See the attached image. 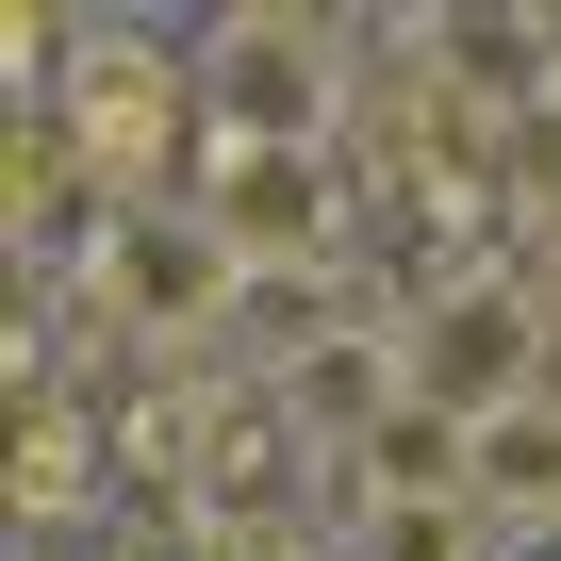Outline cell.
I'll use <instances>...</instances> for the list:
<instances>
[{
    "instance_id": "obj_1",
    "label": "cell",
    "mask_w": 561,
    "mask_h": 561,
    "mask_svg": "<svg viewBox=\"0 0 561 561\" xmlns=\"http://www.w3.org/2000/svg\"><path fill=\"white\" fill-rule=\"evenodd\" d=\"M50 133H67V149H83V182L133 215L182 149H215V100H198V67H182V50H149V34H100V18H83V67L50 83Z\"/></svg>"
},
{
    "instance_id": "obj_2",
    "label": "cell",
    "mask_w": 561,
    "mask_h": 561,
    "mask_svg": "<svg viewBox=\"0 0 561 561\" xmlns=\"http://www.w3.org/2000/svg\"><path fill=\"white\" fill-rule=\"evenodd\" d=\"M364 18H215L198 34V100H215V149H331V83H347Z\"/></svg>"
},
{
    "instance_id": "obj_3",
    "label": "cell",
    "mask_w": 561,
    "mask_h": 561,
    "mask_svg": "<svg viewBox=\"0 0 561 561\" xmlns=\"http://www.w3.org/2000/svg\"><path fill=\"white\" fill-rule=\"evenodd\" d=\"M397 347H413V397H430L446 430H512V413L545 397L561 314L528 298V280H446V298H413V314H397Z\"/></svg>"
},
{
    "instance_id": "obj_4",
    "label": "cell",
    "mask_w": 561,
    "mask_h": 561,
    "mask_svg": "<svg viewBox=\"0 0 561 561\" xmlns=\"http://www.w3.org/2000/svg\"><path fill=\"white\" fill-rule=\"evenodd\" d=\"M198 231L248 280H314L347 248V165L331 149H198Z\"/></svg>"
},
{
    "instance_id": "obj_5",
    "label": "cell",
    "mask_w": 561,
    "mask_h": 561,
    "mask_svg": "<svg viewBox=\"0 0 561 561\" xmlns=\"http://www.w3.org/2000/svg\"><path fill=\"white\" fill-rule=\"evenodd\" d=\"M83 280H100V314H133V331H215L231 298H248V264L198 231V198L182 215H100V248H83Z\"/></svg>"
},
{
    "instance_id": "obj_6",
    "label": "cell",
    "mask_w": 561,
    "mask_h": 561,
    "mask_svg": "<svg viewBox=\"0 0 561 561\" xmlns=\"http://www.w3.org/2000/svg\"><path fill=\"white\" fill-rule=\"evenodd\" d=\"M364 561H495V512L479 495H397V512H347Z\"/></svg>"
},
{
    "instance_id": "obj_7",
    "label": "cell",
    "mask_w": 561,
    "mask_h": 561,
    "mask_svg": "<svg viewBox=\"0 0 561 561\" xmlns=\"http://www.w3.org/2000/svg\"><path fill=\"white\" fill-rule=\"evenodd\" d=\"M18 512H83V413L18 397Z\"/></svg>"
}]
</instances>
